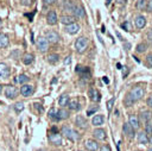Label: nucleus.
Wrapping results in <instances>:
<instances>
[{
    "label": "nucleus",
    "instance_id": "obj_20",
    "mask_svg": "<svg viewBox=\"0 0 152 151\" xmlns=\"http://www.w3.org/2000/svg\"><path fill=\"white\" fill-rule=\"evenodd\" d=\"M75 122H76L77 126H80V127H82V128H84V127L87 126V120H86L84 117H82V115H77L76 119H75Z\"/></svg>",
    "mask_w": 152,
    "mask_h": 151
},
{
    "label": "nucleus",
    "instance_id": "obj_36",
    "mask_svg": "<svg viewBox=\"0 0 152 151\" xmlns=\"http://www.w3.org/2000/svg\"><path fill=\"white\" fill-rule=\"evenodd\" d=\"M14 109H15L17 113L21 112V111L24 109V103H23V102H17V103L14 105Z\"/></svg>",
    "mask_w": 152,
    "mask_h": 151
},
{
    "label": "nucleus",
    "instance_id": "obj_48",
    "mask_svg": "<svg viewBox=\"0 0 152 151\" xmlns=\"http://www.w3.org/2000/svg\"><path fill=\"white\" fill-rule=\"evenodd\" d=\"M70 62H71V57H70V56H69V57H66V58L64 59V64H65V65L70 64Z\"/></svg>",
    "mask_w": 152,
    "mask_h": 151
},
{
    "label": "nucleus",
    "instance_id": "obj_8",
    "mask_svg": "<svg viewBox=\"0 0 152 151\" xmlns=\"http://www.w3.org/2000/svg\"><path fill=\"white\" fill-rule=\"evenodd\" d=\"M33 90L34 89H33V87L31 84H23V87L20 88V94L23 96L27 97V96H30V95L33 94Z\"/></svg>",
    "mask_w": 152,
    "mask_h": 151
},
{
    "label": "nucleus",
    "instance_id": "obj_6",
    "mask_svg": "<svg viewBox=\"0 0 152 151\" xmlns=\"http://www.w3.org/2000/svg\"><path fill=\"white\" fill-rule=\"evenodd\" d=\"M72 13H74L75 18H83L86 15V11H84L83 6H81V5H74Z\"/></svg>",
    "mask_w": 152,
    "mask_h": 151
},
{
    "label": "nucleus",
    "instance_id": "obj_37",
    "mask_svg": "<svg viewBox=\"0 0 152 151\" xmlns=\"http://www.w3.org/2000/svg\"><path fill=\"white\" fill-rule=\"evenodd\" d=\"M49 118L52 120H56V109L55 108H50L49 111Z\"/></svg>",
    "mask_w": 152,
    "mask_h": 151
},
{
    "label": "nucleus",
    "instance_id": "obj_56",
    "mask_svg": "<svg viewBox=\"0 0 152 151\" xmlns=\"http://www.w3.org/2000/svg\"><path fill=\"white\" fill-rule=\"evenodd\" d=\"M0 93H1V84H0Z\"/></svg>",
    "mask_w": 152,
    "mask_h": 151
},
{
    "label": "nucleus",
    "instance_id": "obj_3",
    "mask_svg": "<svg viewBox=\"0 0 152 151\" xmlns=\"http://www.w3.org/2000/svg\"><path fill=\"white\" fill-rule=\"evenodd\" d=\"M62 134H64L68 139H70L72 141H76L78 139V133L76 131H74L71 127H69V126H63L62 127Z\"/></svg>",
    "mask_w": 152,
    "mask_h": 151
},
{
    "label": "nucleus",
    "instance_id": "obj_9",
    "mask_svg": "<svg viewBox=\"0 0 152 151\" xmlns=\"http://www.w3.org/2000/svg\"><path fill=\"white\" fill-rule=\"evenodd\" d=\"M122 130H124V133L129 138L132 139L134 137V128L132 127V125L129 122H125L124 126H122Z\"/></svg>",
    "mask_w": 152,
    "mask_h": 151
},
{
    "label": "nucleus",
    "instance_id": "obj_10",
    "mask_svg": "<svg viewBox=\"0 0 152 151\" xmlns=\"http://www.w3.org/2000/svg\"><path fill=\"white\" fill-rule=\"evenodd\" d=\"M11 74V70L7 64L0 63V78H7Z\"/></svg>",
    "mask_w": 152,
    "mask_h": 151
},
{
    "label": "nucleus",
    "instance_id": "obj_4",
    "mask_svg": "<svg viewBox=\"0 0 152 151\" xmlns=\"http://www.w3.org/2000/svg\"><path fill=\"white\" fill-rule=\"evenodd\" d=\"M5 95L8 97V99H14L17 97L18 95V89L14 87V86H7L5 88Z\"/></svg>",
    "mask_w": 152,
    "mask_h": 151
},
{
    "label": "nucleus",
    "instance_id": "obj_27",
    "mask_svg": "<svg viewBox=\"0 0 152 151\" xmlns=\"http://www.w3.org/2000/svg\"><path fill=\"white\" fill-rule=\"evenodd\" d=\"M33 55L32 54H25L24 56H23V62H24V64H26V65H30L32 62H33Z\"/></svg>",
    "mask_w": 152,
    "mask_h": 151
},
{
    "label": "nucleus",
    "instance_id": "obj_7",
    "mask_svg": "<svg viewBox=\"0 0 152 151\" xmlns=\"http://www.w3.org/2000/svg\"><path fill=\"white\" fill-rule=\"evenodd\" d=\"M49 140L53 145H61L62 144V136L58 132L51 133V134H49Z\"/></svg>",
    "mask_w": 152,
    "mask_h": 151
},
{
    "label": "nucleus",
    "instance_id": "obj_23",
    "mask_svg": "<svg viewBox=\"0 0 152 151\" xmlns=\"http://www.w3.org/2000/svg\"><path fill=\"white\" fill-rule=\"evenodd\" d=\"M103 121H104V117L103 115H95L93 118V120H91V124L95 125V126H100V125L103 124Z\"/></svg>",
    "mask_w": 152,
    "mask_h": 151
},
{
    "label": "nucleus",
    "instance_id": "obj_1",
    "mask_svg": "<svg viewBox=\"0 0 152 151\" xmlns=\"http://www.w3.org/2000/svg\"><path fill=\"white\" fill-rule=\"evenodd\" d=\"M144 96V88L142 87H139V86H135L131 89V92L128 93V95L126 96L125 99V105L127 106H131L132 103H134L135 101L140 100L141 97Z\"/></svg>",
    "mask_w": 152,
    "mask_h": 151
},
{
    "label": "nucleus",
    "instance_id": "obj_50",
    "mask_svg": "<svg viewBox=\"0 0 152 151\" xmlns=\"http://www.w3.org/2000/svg\"><path fill=\"white\" fill-rule=\"evenodd\" d=\"M125 68H126V69H124V77H125V76L127 75V73H128V69H127V67H125Z\"/></svg>",
    "mask_w": 152,
    "mask_h": 151
},
{
    "label": "nucleus",
    "instance_id": "obj_41",
    "mask_svg": "<svg viewBox=\"0 0 152 151\" xmlns=\"http://www.w3.org/2000/svg\"><path fill=\"white\" fill-rule=\"evenodd\" d=\"M146 59H147V64L150 67H152V54H148L147 57H146Z\"/></svg>",
    "mask_w": 152,
    "mask_h": 151
},
{
    "label": "nucleus",
    "instance_id": "obj_55",
    "mask_svg": "<svg viewBox=\"0 0 152 151\" xmlns=\"http://www.w3.org/2000/svg\"><path fill=\"white\" fill-rule=\"evenodd\" d=\"M148 151H152V146H151V147H150V149H148Z\"/></svg>",
    "mask_w": 152,
    "mask_h": 151
},
{
    "label": "nucleus",
    "instance_id": "obj_18",
    "mask_svg": "<svg viewBox=\"0 0 152 151\" xmlns=\"http://www.w3.org/2000/svg\"><path fill=\"white\" fill-rule=\"evenodd\" d=\"M46 19H48V24L49 25H56L57 24V14H56V12L55 11H50L48 13Z\"/></svg>",
    "mask_w": 152,
    "mask_h": 151
},
{
    "label": "nucleus",
    "instance_id": "obj_13",
    "mask_svg": "<svg viewBox=\"0 0 152 151\" xmlns=\"http://www.w3.org/2000/svg\"><path fill=\"white\" fill-rule=\"evenodd\" d=\"M84 146H86V149H87L88 151H96V150L99 149L97 141H95V140H93V139H88V140L84 143Z\"/></svg>",
    "mask_w": 152,
    "mask_h": 151
},
{
    "label": "nucleus",
    "instance_id": "obj_33",
    "mask_svg": "<svg viewBox=\"0 0 152 151\" xmlns=\"http://www.w3.org/2000/svg\"><path fill=\"white\" fill-rule=\"evenodd\" d=\"M147 49V44H145V43H140V44H138L137 45V52H144L145 50Z\"/></svg>",
    "mask_w": 152,
    "mask_h": 151
},
{
    "label": "nucleus",
    "instance_id": "obj_51",
    "mask_svg": "<svg viewBox=\"0 0 152 151\" xmlns=\"http://www.w3.org/2000/svg\"><path fill=\"white\" fill-rule=\"evenodd\" d=\"M115 1H116L118 4H125V2L127 1V0H115Z\"/></svg>",
    "mask_w": 152,
    "mask_h": 151
},
{
    "label": "nucleus",
    "instance_id": "obj_31",
    "mask_svg": "<svg viewBox=\"0 0 152 151\" xmlns=\"http://www.w3.org/2000/svg\"><path fill=\"white\" fill-rule=\"evenodd\" d=\"M58 59H59V56L57 55V54H50L49 56H48V61H49V63H56V62H58Z\"/></svg>",
    "mask_w": 152,
    "mask_h": 151
},
{
    "label": "nucleus",
    "instance_id": "obj_28",
    "mask_svg": "<svg viewBox=\"0 0 152 151\" xmlns=\"http://www.w3.org/2000/svg\"><path fill=\"white\" fill-rule=\"evenodd\" d=\"M27 81H28V77L25 74H21L19 76H17V78H14V82L15 83H20V84H25Z\"/></svg>",
    "mask_w": 152,
    "mask_h": 151
},
{
    "label": "nucleus",
    "instance_id": "obj_5",
    "mask_svg": "<svg viewBox=\"0 0 152 151\" xmlns=\"http://www.w3.org/2000/svg\"><path fill=\"white\" fill-rule=\"evenodd\" d=\"M37 46H38V49H39L42 52H45V51L48 50V48H49V42H48V39L44 38V37H39L38 40H37Z\"/></svg>",
    "mask_w": 152,
    "mask_h": 151
},
{
    "label": "nucleus",
    "instance_id": "obj_30",
    "mask_svg": "<svg viewBox=\"0 0 152 151\" xmlns=\"http://www.w3.org/2000/svg\"><path fill=\"white\" fill-rule=\"evenodd\" d=\"M68 107H69L70 109H80V103H78L77 100H69Z\"/></svg>",
    "mask_w": 152,
    "mask_h": 151
},
{
    "label": "nucleus",
    "instance_id": "obj_39",
    "mask_svg": "<svg viewBox=\"0 0 152 151\" xmlns=\"http://www.w3.org/2000/svg\"><path fill=\"white\" fill-rule=\"evenodd\" d=\"M97 109H99V107H97V106H94V107L89 108V109L87 111V115H91V114H93V113H95Z\"/></svg>",
    "mask_w": 152,
    "mask_h": 151
},
{
    "label": "nucleus",
    "instance_id": "obj_16",
    "mask_svg": "<svg viewBox=\"0 0 152 151\" xmlns=\"http://www.w3.org/2000/svg\"><path fill=\"white\" fill-rule=\"evenodd\" d=\"M88 94H89L90 100H91V101H94V102H99V101H100V99H101L100 93H99L96 89H94V88H90V89H89V92H88Z\"/></svg>",
    "mask_w": 152,
    "mask_h": 151
},
{
    "label": "nucleus",
    "instance_id": "obj_45",
    "mask_svg": "<svg viewBox=\"0 0 152 151\" xmlns=\"http://www.w3.org/2000/svg\"><path fill=\"white\" fill-rule=\"evenodd\" d=\"M100 151H112V150H110V147H109L108 145H103V146L101 147V150H100Z\"/></svg>",
    "mask_w": 152,
    "mask_h": 151
},
{
    "label": "nucleus",
    "instance_id": "obj_22",
    "mask_svg": "<svg viewBox=\"0 0 152 151\" xmlns=\"http://www.w3.org/2000/svg\"><path fill=\"white\" fill-rule=\"evenodd\" d=\"M74 21H75V17H71V15H62L61 17V23L64 25H69Z\"/></svg>",
    "mask_w": 152,
    "mask_h": 151
},
{
    "label": "nucleus",
    "instance_id": "obj_17",
    "mask_svg": "<svg viewBox=\"0 0 152 151\" xmlns=\"http://www.w3.org/2000/svg\"><path fill=\"white\" fill-rule=\"evenodd\" d=\"M69 112L66 111V109H63V108H61V109H58L57 112H56V120H63V119H68L69 118Z\"/></svg>",
    "mask_w": 152,
    "mask_h": 151
},
{
    "label": "nucleus",
    "instance_id": "obj_34",
    "mask_svg": "<svg viewBox=\"0 0 152 151\" xmlns=\"http://www.w3.org/2000/svg\"><path fill=\"white\" fill-rule=\"evenodd\" d=\"M146 5H147V1H145V0H138V2H137V8H139V10H145V8H146Z\"/></svg>",
    "mask_w": 152,
    "mask_h": 151
},
{
    "label": "nucleus",
    "instance_id": "obj_54",
    "mask_svg": "<svg viewBox=\"0 0 152 151\" xmlns=\"http://www.w3.org/2000/svg\"><path fill=\"white\" fill-rule=\"evenodd\" d=\"M148 143H151V144H152V134H151V137L148 138Z\"/></svg>",
    "mask_w": 152,
    "mask_h": 151
},
{
    "label": "nucleus",
    "instance_id": "obj_12",
    "mask_svg": "<svg viewBox=\"0 0 152 151\" xmlns=\"http://www.w3.org/2000/svg\"><path fill=\"white\" fill-rule=\"evenodd\" d=\"M76 73H78L83 78H89L90 77V71L87 67H81V65H77L76 68Z\"/></svg>",
    "mask_w": 152,
    "mask_h": 151
},
{
    "label": "nucleus",
    "instance_id": "obj_15",
    "mask_svg": "<svg viewBox=\"0 0 152 151\" xmlns=\"http://www.w3.org/2000/svg\"><path fill=\"white\" fill-rule=\"evenodd\" d=\"M45 38H46L48 42H50V43H57V42L59 40V36H58V33L55 32V31H49V32H46V37H45Z\"/></svg>",
    "mask_w": 152,
    "mask_h": 151
},
{
    "label": "nucleus",
    "instance_id": "obj_44",
    "mask_svg": "<svg viewBox=\"0 0 152 151\" xmlns=\"http://www.w3.org/2000/svg\"><path fill=\"white\" fill-rule=\"evenodd\" d=\"M34 106H36V108H37V109H38V111H39L40 113H42V112L44 111V108L42 107V105H39V103H34Z\"/></svg>",
    "mask_w": 152,
    "mask_h": 151
},
{
    "label": "nucleus",
    "instance_id": "obj_14",
    "mask_svg": "<svg viewBox=\"0 0 152 151\" xmlns=\"http://www.w3.org/2000/svg\"><path fill=\"white\" fill-rule=\"evenodd\" d=\"M65 31L68 32V33H70V34H75V33H77L78 31H80V25L77 24V23H71V24H69V25H66V29H65Z\"/></svg>",
    "mask_w": 152,
    "mask_h": 151
},
{
    "label": "nucleus",
    "instance_id": "obj_11",
    "mask_svg": "<svg viewBox=\"0 0 152 151\" xmlns=\"http://www.w3.org/2000/svg\"><path fill=\"white\" fill-rule=\"evenodd\" d=\"M134 25L137 29H142L146 25V19L144 15H137L134 18Z\"/></svg>",
    "mask_w": 152,
    "mask_h": 151
},
{
    "label": "nucleus",
    "instance_id": "obj_38",
    "mask_svg": "<svg viewBox=\"0 0 152 151\" xmlns=\"http://www.w3.org/2000/svg\"><path fill=\"white\" fill-rule=\"evenodd\" d=\"M114 101H115V99H114V97H112V99H110V100H109V101L107 102V109H108L109 112H110V111H112V108H113Z\"/></svg>",
    "mask_w": 152,
    "mask_h": 151
},
{
    "label": "nucleus",
    "instance_id": "obj_32",
    "mask_svg": "<svg viewBox=\"0 0 152 151\" xmlns=\"http://www.w3.org/2000/svg\"><path fill=\"white\" fill-rule=\"evenodd\" d=\"M63 8H64V11H70V12H72V8H74V5L68 0H65L64 1V5H63Z\"/></svg>",
    "mask_w": 152,
    "mask_h": 151
},
{
    "label": "nucleus",
    "instance_id": "obj_24",
    "mask_svg": "<svg viewBox=\"0 0 152 151\" xmlns=\"http://www.w3.org/2000/svg\"><path fill=\"white\" fill-rule=\"evenodd\" d=\"M128 122L132 125V127L134 130L139 128V120L137 118V115H129V119H128Z\"/></svg>",
    "mask_w": 152,
    "mask_h": 151
},
{
    "label": "nucleus",
    "instance_id": "obj_53",
    "mask_svg": "<svg viewBox=\"0 0 152 151\" xmlns=\"http://www.w3.org/2000/svg\"><path fill=\"white\" fill-rule=\"evenodd\" d=\"M103 82H106V83H108V78H107V77H106V76H104V77H103Z\"/></svg>",
    "mask_w": 152,
    "mask_h": 151
},
{
    "label": "nucleus",
    "instance_id": "obj_35",
    "mask_svg": "<svg viewBox=\"0 0 152 151\" xmlns=\"http://www.w3.org/2000/svg\"><path fill=\"white\" fill-rule=\"evenodd\" d=\"M145 132L147 133V134H152V122H150V121H147L146 122V125H145Z\"/></svg>",
    "mask_w": 152,
    "mask_h": 151
},
{
    "label": "nucleus",
    "instance_id": "obj_2",
    "mask_svg": "<svg viewBox=\"0 0 152 151\" xmlns=\"http://www.w3.org/2000/svg\"><path fill=\"white\" fill-rule=\"evenodd\" d=\"M87 46H88V39H87L86 37H78V38L76 39V42H75V48H76V51H77L78 54L84 52L86 49H87Z\"/></svg>",
    "mask_w": 152,
    "mask_h": 151
},
{
    "label": "nucleus",
    "instance_id": "obj_29",
    "mask_svg": "<svg viewBox=\"0 0 152 151\" xmlns=\"http://www.w3.org/2000/svg\"><path fill=\"white\" fill-rule=\"evenodd\" d=\"M68 102H69V96L66 94H63L58 100V105L59 106H68Z\"/></svg>",
    "mask_w": 152,
    "mask_h": 151
},
{
    "label": "nucleus",
    "instance_id": "obj_26",
    "mask_svg": "<svg viewBox=\"0 0 152 151\" xmlns=\"http://www.w3.org/2000/svg\"><path fill=\"white\" fill-rule=\"evenodd\" d=\"M138 141L140 144H147L148 143V137H147V133L146 132H140L138 134Z\"/></svg>",
    "mask_w": 152,
    "mask_h": 151
},
{
    "label": "nucleus",
    "instance_id": "obj_49",
    "mask_svg": "<svg viewBox=\"0 0 152 151\" xmlns=\"http://www.w3.org/2000/svg\"><path fill=\"white\" fill-rule=\"evenodd\" d=\"M147 105H148V106L152 108V96H150V97L147 99Z\"/></svg>",
    "mask_w": 152,
    "mask_h": 151
},
{
    "label": "nucleus",
    "instance_id": "obj_43",
    "mask_svg": "<svg viewBox=\"0 0 152 151\" xmlns=\"http://www.w3.org/2000/svg\"><path fill=\"white\" fill-rule=\"evenodd\" d=\"M146 10L147 11H152V0H148V2L146 5Z\"/></svg>",
    "mask_w": 152,
    "mask_h": 151
},
{
    "label": "nucleus",
    "instance_id": "obj_52",
    "mask_svg": "<svg viewBox=\"0 0 152 151\" xmlns=\"http://www.w3.org/2000/svg\"><path fill=\"white\" fill-rule=\"evenodd\" d=\"M116 67H118V69H122V67H121V64H120V63H118V64H116Z\"/></svg>",
    "mask_w": 152,
    "mask_h": 151
},
{
    "label": "nucleus",
    "instance_id": "obj_46",
    "mask_svg": "<svg viewBox=\"0 0 152 151\" xmlns=\"http://www.w3.org/2000/svg\"><path fill=\"white\" fill-rule=\"evenodd\" d=\"M57 0H44V4L45 5H52V4H55Z\"/></svg>",
    "mask_w": 152,
    "mask_h": 151
},
{
    "label": "nucleus",
    "instance_id": "obj_21",
    "mask_svg": "<svg viewBox=\"0 0 152 151\" xmlns=\"http://www.w3.org/2000/svg\"><path fill=\"white\" fill-rule=\"evenodd\" d=\"M10 43L8 36L5 33H0V48H6Z\"/></svg>",
    "mask_w": 152,
    "mask_h": 151
},
{
    "label": "nucleus",
    "instance_id": "obj_42",
    "mask_svg": "<svg viewBox=\"0 0 152 151\" xmlns=\"http://www.w3.org/2000/svg\"><path fill=\"white\" fill-rule=\"evenodd\" d=\"M147 39H148V42L152 44V29L147 32Z\"/></svg>",
    "mask_w": 152,
    "mask_h": 151
},
{
    "label": "nucleus",
    "instance_id": "obj_25",
    "mask_svg": "<svg viewBox=\"0 0 152 151\" xmlns=\"http://www.w3.org/2000/svg\"><path fill=\"white\" fill-rule=\"evenodd\" d=\"M151 118H152V113H151L150 111H144V112L140 113V119H141L142 121H145V122L150 121Z\"/></svg>",
    "mask_w": 152,
    "mask_h": 151
},
{
    "label": "nucleus",
    "instance_id": "obj_19",
    "mask_svg": "<svg viewBox=\"0 0 152 151\" xmlns=\"http://www.w3.org/2000/svg\"><path fill=\"white\" fill-rule=\"evenodd\" d=\"M94 137L97 139V140H104L106 139V131L102 130V128H96L94 131Z\"/></svg>",
    "mask_w": 152,
    "mask_h": 151
},
{
    "label": "nucleus",
    "instance_id": "obj_40",
    "mask_svg": "<svg viewBox=\"0 0 152 151\" xmlns=\"http://www.w3.org/2000/svg\"><path fill=\"white\" fill-rule=\"evenodd\" d=\"M121 26H122V29H125L126 31H129V30H131V24H129L128 21H125Z\"/></svg>",
    "mask_w": 152,
    "mask_h": 151
},
{
    "label": "nucleus",
    "instance_id": "obj_47",
    "mask_svg": "<svg viewBox=\"0 0 152 151\" xmlns=\"http://www.w3.org/2000/svg\"><path fill=\"white\" fill-rule=\"evenodd\" d=\"M21 1H23V4H24V5L30 6V5L32 4V1H33V0H21Z\"/></svg>",
    "mask_w": 152,
    "mask_h": 151
}]
</instances>
